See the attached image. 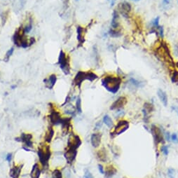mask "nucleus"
<instances>
[{
  "instance_id": "nucleus-1",
  "label": "nucleus",
  "mask_w": 178,
  "mask_h": 178,
  "mask_svg": "<svg viewBox=\"0 0 178 178\" xmlns=\"http://www.w3.org/2000/svg\"><path fill=\"white\" fill-rule=\"evenodd\" d=\"M122 79L119 76H114L113 75L106 76L102 79V85L105 89L112 93H116L120 89Z\"/></svg>"
},
{
  "instance_id": "nucleus-2",
  "label": "nucleus",
  "mask_w": 178,
  "mask_h": 178,
  "mask_svg": "<svg viewBox=\"0 0 178 178\" xmlns=\"http://www.w3.org/2000/svg\"><path fill=\"white\" fill-rule=\"evenodd\" d=\"M38 156L41 163L44 167L47 166L50 157H51V149L50 146L43 145L38 148Z\"/></svg>"
},
{
  "instance_id": "nucleus-3",
  "label": "nucleus",
  "mask_w": 178,
  "mask_h": 178,
  "mask_svg": "<svg viewBox=\"0 0 178 178\" xmlns=\"http://www.w3.org/2000/svg\"><path fill=\"white\" fill-rule=\"evenodd\" d=\"M58 64L60 65V69L63 71L65 74H68L70 71V62L69 59L66 56L63 51H61L60 52V56L58 57Z\"/></svg>"
},
{
  "instance_id": "nucleus-4",
  "label": "nucleus",
  "mask_w": 178,
  "mask_h": 178,
  "mask_svg": "<svg viewBox=\"0 0 178 178\" xmlns=\"http://www.w3.org/2000/svg\"><path fill=\"white\" fill-rule=\"evenodd\" d=\"M51 105V109H50V116H49V119L50 121L51 122V123L53 125H59L61 124V121L63 118L61 117L60 114L58 112H57L56 110L53 107V106H51V104H50Z\"/></svg>"
},
{
  "instance_id": "nucleus-5",
  "label": "nucleus",
  "mask_w": 178,
  "mask_h": 178,
  "mask_svg": "<svg viewBox=\"0 0 178 178\" xmlns=\"http://www.w3.org/2000/svg\"><path fill=\"white\" fill-rule=\"evenodd\" d=\"M128 128H129V123L126 120H121L119 121L116 128H114L113 132L111 133V134L115 135H121L126 130L128 129Z\"/></svg>"
},
{
  "instance_id": "nucleus-6",
  "label": "nucleus",
  "mask_w": 178,
  "mask_h": 178,
  "mask_svg": "<svg viewBox=\"0 0 178 178\" xmlns=\"http://www.w3.org/2000/svg\"><path fill=\"white\" fill-rule=\"evenodd\" d=\"M81 145V141L79 136L74 135L73 133L70 135L67 140V145L69 148H74L77 149V148H79Z\"/></svg>"
},
{
  "instance_id": "nucleus-7",
  "label": "nucleus",
  "mask_w": 178,
  "mask_h": 178,
  "mask_svg": "<svg viewBox=\"0 0 178 178\" xmlns=\"http://www.w3.org/2000/svg\"><path fill=\"white\" fill-rule=\"evenodd\" d=\"M151 132H152V134L154 137L155 143L156 145L162 142L163 138L161 130L159 127H157L156 126L152 125L151 127Z\"/></svg>"
},
{
  "instance_id": "nucleus-8",
  "label": "nucleus",
  "mask_w": 178,
  "mask_h": 178,
  "mask_svg": "<svg viewBox=\"0 0 178 178\" xmlns=\"http://www.w3.org/2000/svg\"><path fill=\"white\" fill-rule=\"evenodd\" d=\"M118 9H119V12L121 13V14L123 15V16H124L125 18H128L132 7H131V5L129 3L124 1V2H121L119 4Z\"/></svg>"
},
{
  "instance_id": "nucleus-9",
  "label": "nucleus",
  "mask_w": 178,
  "mask_h": 178,
  "mask_svg": "<svg viewBox=\"0 0 178 178\" xmlns=\"http://www.w3.org/2000/svg\"><path fill=\"white\" fill-rule=\"evenodd\" d=\"M127 102H128V100H127L126 97L121 96L112 103V105L110 107V109L111 110H115V109H121L122 107H123L127 104Z\"/></svg>"
},
{
  "instance_id": "nucleus-10",
  "label": "nucleus",
  "mask_w": 178,
  "mask_h": 178,
  "mask_svg": "<svg viewBox=\"0 0 178 178\" xmlns=\"http://www.w3.org/2000/svg\"><path fill=\"white\" fill-rule=\"evenodd\" d=\"M77 154L76 149L74 148H69L65 153V158L67 162L70 164L72 163L73 161L75 160L76 156Z\"/></svg>"
},
{
  "instance_id": "nucleus-11",
  "label": "nucleus",
  "mask_w": 178,
  "mask_h": 178,
  "mask_svg": "<svg viewBox=\"0 0 178 178\" xmlns=\"http://www.w3.org/2000/svg\"><path fill=\"white\" fill-rule=\"evenodd\" d=\"M32 135L30 133H22L20 137L18 138L20 139V142H23L26 146L27 147H32Z\"/></svg>"
},
{
  "instance_id": "nucleus-12",
  "label": "nucleus",
  "mask_w": 178,
  "mask_h": 178,
  "mask_svg": "<svg viewBox=\"0 0 178 178\" xmlns=\"http://www.w3.org/2000/svg\"><path fill=\"white\" fill-rule=\"evenodd\" d=\"M111 28L113 30H119L120 23H119V16L117 11L114 10L112 14V20L111 23Z\"/></svg>"
},
{
  "instance_id": "nucleus-13",
  "label": "nucleus",
  "mask_w": 178,
  "mask_h": 178,
  "mask_svg": "<svg viewBox=\"0 0 178 178\" xmlns=\"http://www.w3.org/2000/svg\"><path fill=\"white\" fill-rule=\"evenodd\" d=\"M57 81V76L56 74H51L48 79L44 80L45 86L49 89H52L55 86Z\"/></svg>"
},
{
  "instance_id": "nucleus-14",
  "label": "nucleus",
  "mask_w": 178,
  "mask_h": 178,
  "mask_svg": "<svg viewBox=\"0 0 178 178\" xmlns=\"http://www.w3.org/2000/svg\"><path fill=\"white\" fill-rule=\"evenodd\" d=\"M85 80H86V72L80 71L75 76L74 79V83H75L76 86L80 87L83 81H85Z\"/></svg>"
},
{
  "instance_id": "nucleus-15",
  "label": "nucleus",
  "mask_w": 178,
  "mask_h": 178,
  "mask_svg": "<svg viewBox=\"0 0 178 178\" xmlns=\"http://www.w3.org/2000/svg\"><path fill=\"white\" fill-rule=\"evenodd\" d=\"M101 138L102 135L100 133H94L91 135L90 141H91V145L93 147L97 148L101 144Z\"/></svg>"
},
{
  "instance_id": "nucleus-16",
  "label": "nucleus",
  "mask_w": 178,
  "mask_h": 178,
  "mask_svg": "<svg viewBox=\"0 0 178 178\" xmlns=\"http://www.w3.org/2000/svg\"><path fill=\"white\" fill-rule=\"evenodd\" d=\"M71 119L72 118H63L62 121H61V125H62V130L64 133H68L70 128L72 126H71Z\"/></svg>"
},
{
  "instance_id": "nucleus-17",
  "label": "nucleus",
  "mask_w": 178,
  "mask_h": 178,
  "mask_svg": "<svg viewBox=\"0 0 178 178\" xmlns=\"http://www.w3.org/2000/svg\"><path fill=\"white\" fill-rule=\"evenodd\" d=\"M22 167L23 165H16V166H13L11 170H10V176L12 178H18L20 175V172L22 170Z\"/></svg>"
},
{
  "instance_id": "nucleus-18",
  "label": "nucleus",
  "mask_w": 178,
  "mask_h": 178,
  "mask_svg": "<svg viewBox=\"0 0 178 178\" xmlns=\"http://www.w3.org/2000/svg\"><path fill=\"white\" fill-rule=\"evenodd\" d=\"M97 158L99 161L102 162H106L107 161L108 155L107 154V152H106V149L105 148H102L97 151Z\"/></svg>"
},
{
  "instance_id": "nucleus-19",
  "label": "nucleus",
  "mask_w": 178,
  "mask_h": 178,
  "mask_svg": "<svg viewBox=\"0 0 178 178\" xmlns=\"http://www.w3.org/2000/svg\"><path fill=\"white\" fill-rule=\"evenodd\" d=\"M157 94H158V96L159 97L160 100L163 104V105L166 107L168 105V96H167L166 93L161 89H159L157 91Z\"/></svg>"
},
{
  "instance_id": "nucleus-20",
  "label": "nucleus",
  "mask_w": 178,
  "mask_h": 178,
  "mask_svg": "<svg viewBox=\"0 0 178 178\" xmlns=\"http://www.w3.org/2000/svg\"><path fill=\"white\" fill-rule=\"evenodd\" d=\"M117 172V170L113 165H108L105 169V178H112L116 173Z\"/></svg>"
},
{
  "instance_id": "nucleus-21",
  "label": "nucleus",
  "mask_w": 178,
  "mask_h": 178,
  "mask_svg": "<svg viewBox=\"0 0 178 178\" xmlns=\"http://www.w3.org/2000/svg\"><path fill=\"white\" fill-rule=\"evenodd\" d=\"M41 175V170L39 166L37 163H35L32 167V169L31 170L30 176L31 178H39Z\"/></svg>"
},
{
  "instance_id": "nucleus-22",
  "label": "nucleus",
  "mask_w": 178,
  "mask_h": 178,
  "mask_svg": "<svg viewBox=\"0 0 178 178\" xmlns=\"http://www.w3.org/2000/svg\"><path fill=\"white\" fill-rule=\"evenodd\" d=\"M76 31H77V40L79 42V44L81 45L82 44L84 43V37H83L84 29L81 26H77Z\"/></svg>"
},
{
  "instance_id": "nucleus-23",
  "label": "nucleus",
  "mask_w": 178,
  "mask_h": 178,
  "mask_svg": "<svg viewBox=\"0 0 178 178\" xmlns=\"http://www.w3.org/2000/svg\"><path fill=\"white\" fill-rule=\"evenodd\" d=\"M53 135H54V130L53 129V128L51 126L49 128V129L45 135V141L48 143H50L53 139Z\"/></svg>"
},
{
  "instance_id": "nucleus-24",
  "label": "nucleus",
  "mask_w": 178,
  "mask_h": 178,
  "mask_svg": "<svg viewBox=\"0 0 178 178\" xmlns=\"http://www.w3.org/2000/svg\"><path fill=\"white\" fill-rule=\"evenodd\" d=\"M154 105L152 104V103H149V102H146L144 105V109L143 111L145 112L146 113L149 114L151 112H152L154 111Z\"/></svg>"
},
{
  "instance_id": "nucleus-25",
  "label": "nucleus",
  "mask_w": 178,
  "mask_h": 178,
  "mask_svg": "<svg viewBox=\"0 0 178 178\" xmlns=\"http://www.w3.org/2000/svg\"><path fill=\"white\" fill-rule=\"evenodd\" d=\"M97 76L93 72H86V80H89L90 81H94L95 79H97Z\"/></svg>"
},
{
  "instance_id": "nucleus-26",
  "label": "nucleus",
  "mask_w": 178,
  "mask_h": 178,
  "mask_svg": "<svg viewBox=\"0 0 178 178\" xmlns=\"http://www.w3.org/2000/svg\"><path fill=\"white\" fill-rule=\"evenodd\" d=\"M103 121L107 126V127L109 128H112L113 127V121L112 120L111 117L108 115H105L103 118Z\"/></svg>"
},
{
  "instance_id": "nucleus-27",
  "label": "nucleus",
  "mask_w": 178,
  "mask_h": 178,
  "mask_svg": "<svg viewBox=\"0 0 178 178\" xmlns=\"http://www.w3.org/2000/svg\"><path fill=\"white\" fill-rule=\"evenodd\" d=\"M109 34L112 37H119L121 36V32L120 31V30H113V29H110V30L109 31Z\"/></svg>"
},
{
  "instance_id": "nucleus-28",
  "label": "nucleus",
  "mask_w": 178,
  "mask_h": 178,
  "mask_svg": "<svg viewBox=\"0 0 178 178\" xmlns=\"http://www.w3.org/2000/svg\"><path fill=\"white\" fill-rule=\"evenodd\" d=\"M76 109L77 112L81 114L82 112V109H81V98L79 97L76 100Z\"/></svg>"
},
{
  "instance_id": "nucleus-29",
  "label": "nucleus",
  "mask_w": 178,
  "mask_h": 178,
  "mask_svg": "<svg viewBox=\"0 0 178 178\" xmlns=\"http://www.w3.org/2000/svg\"><path fill=\"white\" fill-rule=\"evenodd\" d=\"M130 83L134 86H135V87H137V88H139V87H142V83L140 82V81H139L137 79H134V78H131L130 79Z\"/></svg>"
},
{
  "instance_id": "nucleus-30",
  "label": "nucleus",
  "mask_w": 178,
  "mask_h": 178,
  "mask_svg": "<svg viewBox=\"0 0 178 178\" xmlns=\"http://www.w3.org/2000/svg\"><path fill=\"white\" fill-rule=\"evenodd\" d=\"M52 178H63L61 171L57 169L54 170L52 174Z\"/></svg>"
},
{
  "instance_id": "nucleus-31",
  "label": "nucleus",
  "mask_w": 178,
  "mask_h": 178,
  "mask_svg": "<svg viewBox=\"0 0 178 178\" xmlns=\"http://www.w3.org/2000/svg\"><path fill=\"white\" fill-rule=\"evenodd\" d=\"M13 51H14V49H13V48H11V49H9L8 51L6 52V56H5V58H4V60H5L6 62L8 61L9 58L11 57V56H12V54H13Z\"/></svg>"
},
{
  "instance_id": "nucleus-32",
  "label": "nucleus",
  "mask_w": 178,
  "mask_h": 178,
  "mask_svg": "<svg viewBox=\"0 0 178 178\" xmlns=\"http://www.w3.org/2000/svg\"><path fill=\"white\" fill-rule=\"evenodd\" d=\"M171 81L172 83H178V71H174L172 73V76L171 77Z\"/></svg>"
},
{
  "instance_id": "nucleus-33",
  "label": "nucleus",
  "mask_w": 178,
  "mask_h": 178,
  "mask_svg": "<svg viewBox=\"0 0 178 178\" xmlns=\"http://www.w3.org/2000/svg\"><path fill=\"white\" fill-rule=\"evenodd\" d=\"M168 175L170 178H175V170L172 168H169L168 170Z\"/></svg>"
},
{
  "instance_id": "nucleus-34",
  "label": "nucleus",
  "mask_w": 178,
  "mask_h": 178,
  "mask_svg": "<svg viewBox=\"0 0 178 178\" xmlns=\"http://www.w3.org/2000/svg\"><path fill=\"white\" fill-rule=\"evenodd\" d=\"M32 25L31 23H30V25H27V26L25 27L24 29H23V30H24V33L25 34L29 33L30 31H31V30H32Z\"/></svg>"
},
{
  "instance_id": "nucleus-35",
  "label": "nucleus",
  "mask_w": 178,
  "mask_h": 178,
  "mask_svg": "<svg viewBox=\"0 0 178 178\" xmlns=\"http://www.w3.org/2000/svg\"><path fill=\"white\" fill-rule=\"evenodd\" d=\"M159 20H160V17H156L154 20V21L152 22V25L154 27H158L159 26Z\"/></svg>"
},
{
  "instance_id": "nucleus-36",
  "label": "nucleus",
  "mask_w": 178,
  "mask_h": 178,
  "mask_svg": "<svg viewBox=\"0 0 178 178\" xmlns=\"http://www.w3.org/2000/svg\"><path fill=\"white\" fill-rule=\"evenodd\" d=\"M171 140L174 143H178V135L177 133H173L171 135Z\"/></svg>"
},
{
  "instance_id": "nucleus-37",
  "label": "nucleus",
  "mask_w": 178,
  "mask_h": 178,
  "mask_svg": "<svg viewBox=\"0 0 178 178\" xmlns=\"http://www.w3.org/2000/svg\"><path fill=\"white\" fill-rule=\"evenodd\" d=\"M161 151L162 152L165 156H168V148L167 146H163L161 147Z\"/></svg>"
},
{
  "instance_id": "nucleus-38",
  "label": "nucleus",
  "mask_w": 178,
  "mask_h": 178,
  "mask_svg": "<svg viewBox=\"0 0 178 178\" xmlns=\"http://www.w3.org/2000/svg\"><path fill=\"white\" fill-rule=\"evenodd\" d=\"M94 178V177L93 176V175L90 173V172L89 170H86V172H85V175H84V178Z\"/></svg>"
},
{
  "instance_id": "nucleus-39",
  "label": "nucleus",
  "mask_w": 178,
  "mask_h": 178,
  "mask_svg": "<svg viewBox=\"0 0 178 178\" xmlns=\"http://www.w3.org/2000/svg\"><path fill=\"white\" fill-rule=\"evenodd\" d=\"M156 28L159 30V34H160L161 37V38H163V36H164V35H163V32H163V27L162 26H160V25H159V26L158 27H156Z\"/></svg>"
},
{
  "instance_id": "nucleus-40",
  "label": "nucleus",
  "mask_w": 178,
  "mask_h": 178,
  "mask_svg": "<svg viewBox=\"0 0 178 178\" xmlns=\"http://www.w3.org/2000/svg\"><path fill=\"white\" fill-rule=\"evenodd\" d=\"M102 122H101V121L97 122V123L95 124V130H99V129H100V128L102 127Z\"/></svg>"
},
{
  "instance_id": "nucleus-41",
  "label": "nucleus",
  "mask_w": 178,
  "mask_h": 178,
  "mask_svg": "<svg viewBox=\"0 0 178 178\" xmlns=\"http://www.w3.org/2000/svg\"><path fill=\"white\" fill-rule=\"evenodd\" d=\"M170 1L171 0H163V6H168L170 4Z\"/></svg>"
},
{
  "instance_id": "nucleus-42",
  "label": "nucleus",
  "mask_w": 178,
  "mask_h": 178,
  "mask_svg": "<svg viewBox=\"0 0 178 178\" xmlns=\"http://www.w3.org/2000/svg\"><path fill=\"white\" fill-rule=\"evenodd\" d=\"M165 140H166L167 141L169 142L170 140V139H171V136H170V133H169V132L166 133L165 134Z\"/></svg>"
},
{
  "instance_id": "nucleus-43",
  "label": "nucleus",
  "mask_w": 178,
  "mask_h": 178,
  "mask_svg": "<svg viewBox=\"0 0 178 178\" xmlns=\"http://www.w3.org/2000/svg\"><path fill=\"white\" fill-rule=\"evenodd\" d=\"M98 168H99V171L100 172V173H102V174H105V171H104L103 167H102V165L99 164V165H98Z\"/></svg>"
},
{
  "instance_id": "nucleus-44",
  "label": "nucleus",
  "mask_w": 178,
  "mask_h": 178,
  "mask_svg": "<svg viewBox=\"0 0 178 178\" xmlns=\"http://www.w3.org/2000/svg\"><path fill=\"white\" fill-rule=\"evenodd\" d=\"M11 159H12V154L9 153V154H7V156H6V160H7L8 162H11Z\"/></svg>"
},
{
  "instance_id": "nucleus-45",
  "label": "nucleus",
  "mask_w": 178,
  "mask_h": 178,
  "mask_svg": "<svg viewBox=\"0 0 178 178\" xmlns=\"http://www.w3.org/2000/svg\"><path fill=\"white\" fill-rule=\"evenodd\" d=\"M108 1H109V3H110V6H113L115 4L116 0H108Z\"/></svg>"
},
{
  "instance_id": "nucleus-46",
  "label": "nucleus",
  "mask_w": 178,
  "mask_h": 178,
  "mask_svg": "<svg viewBox=\"0 0 178 178\" xmlns=\"http://www.w3.org/2000/svg\"><path fill=\"white\" fill-rule=\"evenodd\" d=\"M175 52H178V47L175 49Z\"/></svg>"
},
{
  "instance_id": "nucleus-47",
  "label": "nucleus",
  "mask_w": 178,
  "mask_h": 178,
  "mask_svg": "<svg viewBox=\"0 0 178 178\" xmlns=\"http://www.w3.org/2000/svg\"><path fill=\"white\" fill-rule=\"evenodd\" d=\"M132 1H135V2H137V1H140V0H132Z\"/></svg>"
},
{
  "instance_id": "nucleus-48",
  "label": "nucleus",
  "mask_w": 178,
  "mask_h": 178,
  "mask_svg": "<svg viewBox=\"0 0 178 178\" xmlns=\"http://www.w3.org/2000/svg\"><path fill=\"white\" fill-rule=\"evenodd\" d=\"M176 67H177L178 68V63H176Z\"/></svg>"
},
{
  "instance_id": "nucleus-49",
  "label": "nucleus",
  "mask_w": 178,
  "mask_h": 178,
  "mask_svg": "<svg viewBox=\"0 0 178 178\" xmlns=\"http://www.w3.org/2000/svg\"><path fill=\"white\" fill-rule=\"evenodd\" d=\"M76 1H79V0H76Z\"/></svg>"
}]
</instances>
